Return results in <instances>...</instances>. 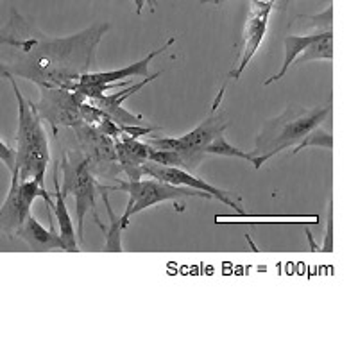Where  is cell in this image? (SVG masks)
<instances>
[{
  "label": "cell",
  "mask_w": 358,
  "mask_h": 358,
  "mask_svg": "<svg viewBox=\"0 0 358 358\" xmlns=\"http://www.w3.org/2000/svg\"><path fill=\"white\" fill-rule=\"evenodd\" d=\"M18 36L20 47H6L0 50V78L15 76L40 86L73 88L83 73L92 72L95 52L110 24L97 22L78 34L65 38H47L33 25L13 11L9 20Z\"/></svg>",
  "instance_id": "1"
},
{
  "label": "cell",
  "mask_w": 358,
  "mask_h": 358,
  "mask_svg": "<svg viewBox=\"0 0 358 358\" xmlns=\"http://www.w3.org/2000/svg\"><path fill=\"white\" fill-rule=\"evenodd\" d=\"M13 88V94L17 97L18 104V127L17 136H15V169L11 172H17L24 179H36L38 183L45 185V172L50 162V149L47 133L41 124L40 113L34 108V102L24 97L17 85L15 76H4Z\"/></svg>",
  "instance_id": "2"
},
{
  "label": "cell",
  "mask_w": 358,
  "mask_h": 358,
  "mask_svg": "<svg viewBox=\"0 0 358 358\" xmlns=\"http://www.w3.org/2000/svg\"><path fill=\"white\" fill-rule=\"evenodd\" d=\"M330 113L331 106L312 108V110L289 106L276 118L267 120L257 136V145L252 151L255 169H260L278 152L285 151L289 147L299 145L306 134L321 126L326 118L330 117Z\"/></svg>",
  "instance_id": "3"
},
{
  "label": "cell",
  "mask_w": 358,
  "mask_h": 358,
  "mask_svg": "<svg viewBox=\"0 0 358 358\" xmlns=\"http://www.w3.org/2000/svg\"><path fill=\"white\" fill-rule=\"evenodd\" d=\"M224 92H226V85L217 94L210 113L190 133L183 134V136H145V142L156 149H163V151H179L187 162L188 171L194 172L206 156V147L228 127V122L220 110Z\"/></svg>",
  "instance_id": "4"
},
{
  "label": "cell",
  "mask_w": 358,
  "mask_h": 358,
  "mask_svg": "<svg viewBox=\"0 0 358 358\" xmlns=\"http://www.w3.org/2000/svg\"><path fill=\"white\" fill-rule=\"evenodd\" d=\"M117 185L113 187H106L108 192H117L122 190L129 196V203L126 206V212L122 213L124 224H129L131 217L136 215V213L143 212L147 208L155 206V204L165 203V201H174V204L178 206L179 212H183L185 204L179 203V199L183 197H204V199H213L210 194H204V192L194 190V188L187 187H176V185L165 183V181H159V179L149 178V179H138V181H120L117 179L115 181Z\"/></svg>",
  "instance_id": "5"
},
{
  "label": "cell",
  "mask_w": 358,
  "mask_h": 358,
  "mask_svg": "<svg viewBox=\"0 0 358 358\" xmlns=\"http://www.w3.org/2000/svg\"><path fill=\"white\" fill-rule=\"evenodd\" d=\"M59 167L63 171L62 192L65 196H73L76 201V219H78V238L83 241V224L86 213L95 215V194L99 192V179L90 167L88 159L81 149H66L63 152Z\"/></svg>",
  "instance_id": "6"
},
{
  "label": "cell",
  "mask_w": 358,
  "mask_h": 358,
  "mask_svg": "<svg viewBox=\"0 0 358 358\" xmlns=\"http://www.w3.org/2000/svg\"><path fill=\"white\" fill-rule=\"evenodd\" d=\"M38 197H41L49 206H52L54 199L47 192L45 185L38 183L36 179H24L17 172H11L9 192L4 204L0 206V231L15 238L18 229L31 215V206Z\"/></svg>",
  "instance_id": "7"
},
{
  "label": "cell",
  "mask_w": 358,
  "mask_h": 358,
  "mask_svg": "<svg viewBox=\"0 0 358 358\" xmlns=\"http://www.w3.org/2000/svg\"><path fill=\"white\" fill-rule=\"evenodd\" d=\"M172 43H176V36L169 38L165 43L159 47V49L152 50V52L147 54L143 59L133 63V65H127L124 69L118 70H110V72H88L83 73L79 81L73 85L72 90H78L79 94H83L86 97V101H92V99H97L101 95L108 94L110 90L113 88H122L126 85V79L134 78H149V66L155 57H158L159 54H163L165 50H169L172 47Z\"/></svg>",
  "instance_id": "8"
},
{
  "label": "cell",
  "mask_w": 358,
  "mask_h": 358,
  "mask_svg": "<svg viewBox=\"0 0 358 358\" xmlns=\"http://www.w3.org/2000/svg\"><path fill=\"white\" fill-rule=\"evenodd\" d=\"M85 101L86 97L78 90L40 86V101L34 102V108L41 120H47L57 133V129H73L83 124L81 106Z\"/></svg>",
  "instance_id": "9"
},
{
  "label": "cell",
  "mask_w": 358,
  "mask_h": 358,
  "mask_svg": "<svg viewBox=\"0 0 358 358\" xmlns=\"http://www.w3.org/2000/svg\"><path fill=\"white\" fill-rule=\"evenodd\" d=\"M73 133H76L79 149L86 156L95 176L110 179V181H117V174L120 172V167H118L115 140L111 136L99 133L94 127L86 126L85 122L73 127Z\"/></svg>",
  "instance_id": "10"
},
{
  "label": "cell",
  "mask_w": 358,
  "mask_h": 358,
  "mask_svg": "<svg viewBox=\"0 0 358 358\" xmlns=\"http://www.w3.org/2000/svg\"><path fill=\"white\" fill-rule=\"evenodd\" d=\"M143 172H145L147 178H155L159 181H165V183L176 185V187H187L194 188V190L204 192V194H210L213 199L220 201L226 206L233 208L238 215L245 217V212L242 210V206L233 199L231 192H226L222 188H217L215 185L208 183L204 179L196 178L190 171H185V169L179 167H167V165H159L155 162H145L143 163Z\"/></svg>",
  "instance_id": "11"
},
{
  "label": "cell",
  "mask_w": 358,
  "mask_h": 358,
  "mask_svg": "<svg viewBox=\"0 0 358 358\" xmlns=\"http://www.w3.org/2000/svg\"><path fill=\"white\" fill-rule=\"evenodd\" d=\"M278 0H257V2H251V9H249V17L245 22V31H244V45H242L241 52V63L231 72L229 78L231 79H241V76L244 73V70L248 69V65L251 63V59L255 57V54L260 49L262 41H264L265 34H267L268 27V18H271V13H273L274 6H276Z\"/></svg>",
  "instance_id": "12"
},
{
  "label": "cell",
  "mask_w": 358,
  "mask_h": 358,
  "mask_svg": "<svg viewBox=\"0 0 358 358\" xmlns=\"http://www.w3.org/2000/svg\"><path fill=\"white\" fill-rule=\"evenodd\" d=\"M159 73L162 72L152 73V76H149V78H143L142 83L131 85L129 88H118V92H115V94H104L97 99H92L90 102H94L95 106L101 108L104 113L110 115V117L113 118L115 122H117L120 127L122 126H147L145 120H143V117H140V115H133L131 111L124 110L122 104H124V101H127V99L131 97V95L136 94V92H140L143 86H147L149 83L155 81Z\"/></svg>",
  "instance_id": "13"
},
{
  "label": "cell",
  "mask_w": 358,
  "mask_h": 358,
  "mask_svg": "<svg viewBox=\"0 0 358 358\" xmlns=\"http://www.w3.org/2000/svg\"><path fill=\"white\" fill-rule=\"evenodd\" d=\"M115 149H117V159L120 172L127 176L129 181H138L145 176L143 172V163L149 162V152L151 145L147 142H140L138 138L127 136L126 133L120 138L115 140Z\"/></svg>",
  "instance_id": "14"
},
{
  "label": "cell",
  "mask_w": 358,
  "mask_h": 358,
  "mask_svg": "<svg viewBox=\"0 0 358 358\" xmlns=\"http://www.w3.org/2000/svg\"><path fill=\"white\" fill-rule=\"evenodd\" d=\"M17 236L36 252L52 251V249H63V251H66L62 235L57 231H54V228H43L33 215L27 217L24 226L18 229Z\"/></svg>",
  "instance_id": "15"
},
{
  "label": "cell",
  "mask_w": 358,
  "mask_h": 358,
  "mask_svg": "<svg viewBox=\"0 0 358 358\" xmlns=\"http://www.w3.org/2000/svg\"><path fill=\"white\" fill-rule=\"evenodd\" d=\"M66 196L62 192V187H59V181H57V167L56 172H54V203H52V212L54 217H56L57 228H59V235H62L63 242H65V248L69 252H78L79 245L78 241H76V229H73L72 217H70L69 210H66L65 203Z\"/></svg>",
  "instance_id": "16"
},
{
  "label": "cell",
  "mask_w": 358,
  "mask_h": 358,
  "mask_svg": "<svg viewBox=\"0 0 358 358\" xmlns=\"http://www.w3.org/2000/svg\"><path fill=\"white\" fill-rule=\"evenodd\" d=\"M99 192L102 194V201H104V206H106L108 217H110V224H108V226H102V222L99 220L97 213L94 215V220L97 222L99 228L102 229L104 236H106L104 249H106V251H111V252H120L122 251V229L126 228V224H124L122 215L120 217L115 215L113 208H111V203H110V196H108V190L102 183H99Z\"/></svg>",
  "instance_id": "17"
},
{
  "label": "cell",
  "mask_w": 358,
  "mask_h": 358,
  "mask_svg": "<svg viewBox=\"0 0 358 358\" xmlns=\"http://www.w3.org/2000/svg\"><path fill=\"white\" fill-rule=\"evenodd\" d=\"M81 115H83V122H85L86 126L94 127V129H97L99 133L111 136L113 140L120 138V136L124 134L122 127L118 126L110 115L104 113L101 108L95 106L94 102H90V101L83 102Z\"/></svg>",
  "instance_id": "18"
},
{
  "label": "cell",
  "mask_w": 358,
  "mask_h": 358,
  "mask_svg": "<svg viewBox=\"0 0 358 358\" xmlns=\"http://www.w3.org/2000/svg\"><path fill=\"white\" fill-rule=\"evenodd\" d=\"M321 33V31H319ZM319 33L315 34H308V36H287L285 38V56H283V65H281L280 72L274 73L273 78H268L267 81L264 83L265 86L273 85V83H278L280 79H283L287 72H289L290 66L296 63V59L308 49V45L313 43V41L317 40Z\"/></svg>",
  "instance_id": "19"
},
{
  "label": "cell",
  "mask_w": 358,
  "mask_h": 358,
  "mask_svg": "<svg viewBox=\"0 0 358 358\" xmlns=\"http://www.w3.org/2000/svg\"><path fill=\"white\" fill-rule=\"evenodd\" d=\"M317 59H334V31H321L317 40L308 45V49L296 59V65H303Z\"/></svg>",
  "instance_id": "20"
},
{
  "label": "cell",
  "mask_w": 358,
  "mask_h": 358,
  "mask_svg": "<svg viewBox=\"0 0 358 358\" xmlns=\"http://www.w3.org/2000/svg\"><path fill=\"white\" fill-rule=\"evenodd\" d=\"M206 155L228 156V158H241V159H245V162H249V163H255V156H252V152H245V151H241V149H236V147H233L231 143L226 140L224 133L219 134V136H217V138L206 147Z\"/></svg>",
  "instance_id": "21"
},
{
  "label": "cell",
  "mask_w": 358,
  "mask_h": 358,
  "mask_svg": "<svg viewBox=\"0 0 358 358\" xmlns=\"http://www.w3.org/2000/svg\"><path fill=\"white\" fill-rule=\"evenodd\" d=\"M306 147H322V149H326V151H331V149H334V136L319 126L315 127V129L310 131V133L305 136V140H303L297 147H294L292 152L294 155H297V152H301L303 149H306Z\"/></svg>",
  "instance_id": "22"
},
{
  "label": "cell",
  "mask_w": 358,
  "mask_h": 358,
  "mask_svg": "<svg viewBox=\"0 0 358 358\" xmlns=\"http://www.w3.org/2000/svg\"><path fill=\"white\" fill-rule=\"evenodd\" d=\"M331 15H334V8H326L324 13L321 15H308V17H299L303 20H308V25L319 29V31H331Z\"/></svg>",
  "instance_id": "23"
},
{
  "label": "cell",
  "mask_w": 358,
  "mask_h": 358,
  "mask_svg": "<svg viewBox=\"0 0 358 358\" xmlns=\"http://www.w3.org/2000/svg\"><path fill=\"white\" fill-rule=\"evenodd\" d=\"M321 251L322 252L334 251V201H330V206H328V219H326L324 244H322Z\"/></svg>",
  "instance_id": "24"
},
{
  "label": "cell",
  "mask_w": 358,
  "mask_h": 358,
  "mask_svg": "<svg viewBox=\"0 0 358 358\" xmlns=\"http://www.w3.org/2000/svg\"><path fill=\"white\" fill-rule=\"evenodd\" d=\"M15 159H17V152H15V149L9 147L4 140H0V162L4 163L6 169H8L9 172L15 169Z\"/></svg>",
  "instance_id": "25"
},
{
  "label": "cell",
  "mask_w": 358,
  "mask_h": 358,
  "mask_svg": "<svg viewBox=\"0 0 358 358\" xmlns=\"http://www.w3.org/2000/svg\"><path fill=\"white\" fill-rule=\"evenodd\" d=\"M152 131H158V127L155 126H122V133H126L127 136H133V138H145Z\"/></svg>",
  "instance_id": "26"
},
{
  "label": "cell",
  "mask_w": 358,
  "mask_h": 358,
  "mask_svg": "<svg viewBox=\"0 0 358 358\" xmlns=\"http://www.w3.org/2000/svg\"><path fill=\"white\" fill-rule=\"evenodd\" d=\"M133 4L136 15H142V11L145 8H151V11H156V9H158V0H133Z\"/></svg>",
  "instance_id": "27"
},
{
  "label": "cell",
  "mask_w": 358,
  "mask_h": 358,
  "mask_svg": "<svg viewBox=\"0 0 358 358\" xmlns=\"http://www.w3.org/2000/svg\"><path fill=\"white\" fill-rule=\"evenodd\" d=\"M224 2H228V0H201V4H213V6H220ZM249 2H257V0H249Z\"/></svg>",
  "instance_id": "28"
},
{
  "label": "cell",
  "mask_w": 358,
  "mask_h": 358,
  "mask_svg": "<svg viewBox=\"0 0 358 358\" xmlns=\"http://www.w3.org/2000/svg\"><path fill=\"white\" fill-rule=\"evenodd\" d=\"M4 45V36H2V33H0V47Z\"/></svg>",
  "instance_id": "29"
}]
</instances>
